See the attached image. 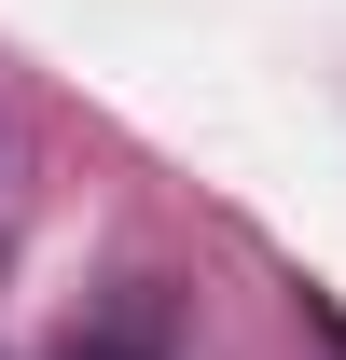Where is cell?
<instances>
[{
    "label": "cell",
    "instance_id": "obj_1",
    "mask_svg": "<svg viewBox=\"0 0 346 360\" xmlns=\"http://www.w3.org/2000/svg\"><path fill=\"white\" fill-rule=\"evenodd\" d=\"M56 360H153V319H111V333H70Z\"/></svg>",
    "mask_w": 346,
    "mask_h": 360
},
{
    "label": "cell",
    "instance_id": "obj_2",
    "mask_svg": "<svg viewBox=\"0 0 346 360\" xmlns=\"http://www.w3.org/2000/svg\"><path fill=\"white\" fill-rule=\"evenodd\" d=\"M291 305H305V333H319V347H333V360H346V305H333V291H319V277H305Z\"/></svg>",
    "mask_w": 346,
    "mask_h": 360
}]
</instances>
